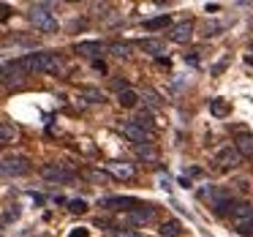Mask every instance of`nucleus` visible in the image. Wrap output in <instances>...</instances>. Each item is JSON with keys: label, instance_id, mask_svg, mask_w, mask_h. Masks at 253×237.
<instances>
[{"label": "nucleus", "instance_id": "obj_1", "mask_svg": "<svg viewBox=\"0 0 253 237\" xmlns=\"http://www.w3.org/2000/svg\"><path fill=\"white\" fill-rule=\"evenodd\" d=\"M22 68L25 74H60L63 71V60L55 52H36V55L22 57Z\"/></svg>", "mask_w": 253, "mask_h": 237}, {"label": "nucleus", "instance_id": "obj_2", "mask_svg": "<svg viewBox=\"0 0 253 237\" xmlns=\"http://www.w3.org/2000/svg\"><path fill=\"white\" fill-rule=\"evenodd\" d=\"M28 19L41 30V33H55L57 30V19H55V14H52L49 3H36V6H30Z\"/></svg>", "mask_w": 253, "mask_h": 237}, {"label": "nucleus", "instance_id": "obj_3", "mask_svg": "<svg viewBox=\"0 0 253 237\" xmlns=\"http://www.w3.org/2000/svg\"><path fill=\"white\" fill-rule=\"evenodd\" d=\"M0 172L8 177H22L30 172V161L28 155H6V158H0Z\"/></svg>", "mask_w": 253, "mask_h": 237}, {"label": "nucleus", "instance_id": "obj_4", "mask_svg": "<svg viewBox=\"0 0 253 237\" xmlns=\"http://www.w3.org/2000/svg\"><path fill=\"white\" fill-rule=\"evenodd\" d=\"M25 68H22V63H6V66H0V79L6 85H22L25 82Z\"/></svg>", "mask_w": 253, "mask_h": 237}, {"label": "nucleus", "instance_id": "obj_5", "mask_svg": "<svg viewBox=\"0 0 253 237\" xmlns=\"http://www.w3.org/2000/svg\"><path fill=\"white\" fill-rule=\"evenodd\" d=\"M41 175H44L46 180H52V183L74 180V169H68V166H63V164H46L44 169H41Z\"/></svg>", "mask_w": 253, "mask_h": 237}, {"label": "nucleus", "instance_id": "obj_6", "mask_svg": "<svg viewBox=\"0 0 253 237\" xmlns=\"http://www.w3.org/2000/svg\"><path fill=\"white\" fill-rule=\"evenodd\" d=\"M106 172H109L112 177H117V180H131V177L136 175V166L126 164V161H109V164H106Z\"/></svg>", "mask_w": 253, "mask_h": 237}, {"label": "nucleus", "instance_id": "obj_7", "mask_svg": "<svg viewBox=\"0 0 253 237\" xmlns=\"http://www.w3.org/2000/svg\"><path fill=\"white\" fill-rule=\"evenodd\" d=\"M101 207H109V210H136L142 207V202L131 196H109V199H101Z\"/></svg>", "mask_w": 253, "mask_h": 237}, {"label": "nucleus", "instance_id": "obj_8", "mask_svg": "<svg viewBox=\"0 0 253 237\" xmlns=\"http://www.w3.org/2000/svg\"><path fill=\"white\" fill-rule=\"evenodd\" d=\"M123 134H126L128 139H133L136 144H150V131H144V128L136 126L133 120L123 123Z\"/></svg>", "mask_w": 253, "mask_h": 237}, {"label": "nucleus", "instance_id": "obj_9", "mask_svg": "<svg viewBox=\"0 0 253 237\" xmlns=\"http://www.w3.org/2000/svg\"><path fill=\"white\" fill-rule=\"evenodd\" d=\"M191 36H193V22H177L174 28L169 30V39L174 41V44H188L191 41Z\"/></svg>", "mask_w": 253, "mask_h": 237}, {"label": "nucleus", "instance_id": "obj_10", "mask_svg": "<svg viewBox=\"0 0 253 237\" xmlns=\"http://www.w3.org/2000/svg\"><path fill=\"white\" fill-rule=\"evenodd\" d=\"M153 218H155V207H150V204H142V207L126 213L128 224H147V221H153Z\"/></svg>", "mask_w": 253, "mask_h": 237}, {"label": "nucleus", "instance_id": "obj_11", "mask_svg": "<svg viewBox=\"0 0 253 237\" xmlns=\"http://www.w3.org/2000/svg\"><path fill=\"white\" fill-rule=\"evenodd\" d=\"M77 55H84V57H90V60H98V57L104 55V44H98V41H79Z\"/></svg>", "mask_w": 253, "mask_h": 237}, {"label": "nucleus", "instance_id": "obj_12", "mask_svg": "<svg viewBox=\"0 0 253 237\" xmlns=\"http://www.w3.org/2000/svg\"><path fill=\"white\" fill-rule=\"evenodd\" d=\"M240 158H242V155L237 153L234 147H226V150H220V153H218V158H215V161H218L223 169H229V166H237V164H240Z\"/></svg>", "mask_w": 253, "mask_h": 237}, {"label": "nucleus", "instance_id": "obj_13", "mask_svg": "<svg viewBox=\"0 0 253 237\" xmlns=\"http://www.w3.org/2000/svg\"><path fill=\"white\" fill-rule=\"evenodd\" d=\"M17 142V128L8 120H0V144H11Z\"/></svg>", "mask_w": 253, "mask_h": 237}, {"label": "nucleus", "instance_id": "obj_14", "mask_svg": "<svg viewBox=\"0 0 253 237\" xmlns=\"http://www.w3.org/2000/svg\"><path fill=\"white\" fill-rule=\"evenodd\" d=\"M117 101H120V106H126V109H133V106L139 104V95H136V90L123 88V90H120V95H117Z\"/></svg>", "mask_w": 253, "mask_h": 237}, {"label": "nucleus", "instance_id": "obj_15", "mask_svg": "<svg viewBox=\"0 0 253 237\" xmlns=\"http://www.w3.org/2000/svg\"><path fill=\"white\" fill-rule=\"evenodd\" d=\"M234 150H237L240 155H253V137H251V134H242V137H237Z\"/></svg>", "mask_w": 253, "mask_h": 237}, {"label": "nucleus", "instance_id": "obj_16", "mask_svg": "<svg viewBox=\"0 0 253 237\" xmlns=\"http://www.w3.org/2000/svg\"><path fill=\"white\" fill-rule=\"evenodd\" d=\"M142 49L150 52V55H155V57H161L166 52V44H164V41H155V39H144L142 41Z\"/></svg>", "mask_w": 253, "mask_h": 237}, {"label": "nucleus", "instance_id": "obj_17", "mask_svg": "<svg viewBox=\"0 0 253 237\" xmlns=\"http://www.w3.org/2000/svg\"><path fill=\"white\" fill-rule=\"evenodd\" d=\"M210 112H212V115L215 117H226V115H229V101H226V98H212V101H210Z\"/></svg>", "mask_w": 253, "mask_h": 237}, {"label": "nucleus", "instance_id": "obj_18", "mask_svg": "<svg viewBox=\"0 0 253 237\" xmlns=\"http://www.w3.org/2000/svg\"><path fill=\"white\" fill-rule=\"evenodd\" d=\"M169 14H164V17H153V19H147L144 22V30H164V28H169Z\"/></svg>", "mask_w": 253, "mask_h": 237}, {"label": "nucleus", "instance_id": "obj_19", "mask_svg": "<svg viewBox=\"0 0 253 237\" xmlns=\"http://www.w3.org/2000/svg\"><path fill=\"white\" fill-rule=\"evenodd\" d=\"M109 52L115 57H120V60H126V57H131V44H120V41H117V44L109 47Z\"/></svg>", "mask_w": 253, "mask_h": 237}, {"label": "nucleus", "instance_id": "obj_20", "mask_svg": "<svg viewBox=\"0 0 253 237\" xmlns=\"http://www.w3.org/2000/svg\"><path fill=\"white\" fill-rule=\"evenodd\" d=\"M161 235L164 237H177L180 235V224H177V221H166V224L161 226Z\"/></svg>", "mask_w": 253, "mask_h": 237}, {"label": "nucleus", "instance_id": "obj_21", "mask_svg": "<svg viewBox=\"0 0 253 237\" xmlns=\"http://www.w3.org/2000/svg\"><path fill=\"white\" fill-rule=\"evenodd\" d=\"M82 95L90 101V104H101V101H104V95H101V90H95V88H84V90H82Z\"/></svg>", "mask_w": 253, "mask_h": 237}, {"label": "nucleus", "instance_id": "obj_22", "mask_svg": "<svg viewBox=\"0 0 253 237\" xmlns=\"http://www.w3.org/2000/svg\"><path fill=\"white\" fill-rule=\"evenodd\" d=\"M136 153L142 155V158H147V161H155V150H153V144H136Z\"/></svg>", "mask_w": 253, "mask_h": 237}, {"label": "nucleus", "instance_id": "obj_23", "mask_svg": "<svg viewBox=\"0 0 253 237\" xmlns=\"http://www.w3.org/2000/svg\"><path fill=\"white\" fill-rule=\"evenodd\" d=\"M68 210H71V213H84V210H87V202H84V199H71V202H68Z\"/></svg>", "mask_w": 253, "mask_h": 237}, {"label": "nucleus", "instance_id": "obj_24", "mask_svg": "<svg viewBox=\"0 0 253 237\" xmlns=\"http://www.w3.org/2000/svg\"><path fill=\"white\" fill-rule=\"evenodd\" d=\"M144 101H147L153 109H158V106H161V98H158V93H155V90H144Z\"/></svg>", "mask_w": 253, "mask_h": 237}, {"label": "nucleus", "instance_id": "obj_25", "mask_svg": "<svg viewBox=\"0 0 253 237\" xmlns=\"http://www.w3.org/2000/svg\"><path fill=\"white\" fill-rule=\"evenodd\" d=\"M68 237H90V229H84V226H74V229L68 232Z\"/></svg>", "mask_w": 253, "mask_h": 237}, {"label": "nucleus", "instance_id": "obj_26", "mask_svg": "<svg viewBox=\"0 0 253 237\" xmlns=\"http://www.w3.org/2000/svg\"><path fill=\"white\" fill-rule=\"evenodd\" d=\"M115 237H142L139 232H131V229H115Z\"/></svg>", "mask_w": 253, "mask_h": 237}, {"label": "nucleus", "instance_id": "obj_27", "mask_svg": "<svg viewBox=\"0 0 253 237\" xmlns=\"http://www.w3.org/2000/svg\"><path fill=\"white\" fill-rule=\"evenodd\" d=\"M220 25H204V36H218Z\"/></svg>", "mask_w": 253, "mask_h": 237}, {"label": "nucleus", "instance_id": "obj_28", "mask_svg": "<svg viewBox=\"0 0 253 237\" xmlns=\"http://www.w3.org/2000/svg\"><path fill=\"white\" fill-rule=\"evenodd\" d=\"M185 63H191V66H196V63H199L196 52H191V55H185Z\"/></svg>", "mask_w": 253, "mask_h": 237}, {"label": "nucleus", "instance_id": "obj_29", "mask_svg": "<svg viewBox=\"0 0 253 237\" xmlns=\"http://www.w3.org/2000/svg\"><path fill=\"white\" fill-rule=\"evenodd\" d=\"M245 232H253V218H251V224L245 226Z\"/></svg>", "mask_w": 253, "mask_h": 237}, {"label": "nucleus", "instance_id": "obj_30", "mask_svg": "<svg viewBox=\"0 0 253 237\" xmlns=\"http://www.w3.org/2000/svg\"><path fill=\"white\" fill-rule=\"evenodd\" d=\"M248 63H251V66H253V57H248Z\"/></svg>", "mask_w": 253, "mask_h": 237}]
</instances>
